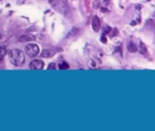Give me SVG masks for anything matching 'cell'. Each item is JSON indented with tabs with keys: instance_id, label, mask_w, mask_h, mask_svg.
I'll use <instances>...</instances> for the list:
<instances>
[{
	"instance_id": "6da1fadb",
	"label": "cell",
	"mask_w": 155,
	"mask_h": 131,
	"mask_svg": "<svg viewBox=\"0 0 155 131\" xmlns=\"http://www.w3.org/2000/svg\"><path fill=\"white\" fill-rule=\"evenodd\" d=\"M10 62L15 66H21L24 65L26 59H25V53L20 49H12L9 52Z\"/></svg>"
},
{
	"instance_id": "7a4b0ae2",
	"label": "cell",
	"mask_w": 155,
	"mask_h": 131,
	"mask_svg": "<svg viewBox=\"0 0 155 131\" xmlns=\"http://www.w3.org/2000/svg\"><path fill=\"white\" fill-rule=\"evenodd\" d=\"M50 3L51 6L56 12H59L61 14H66L68 11V6L66 4L64 0H50Z\"/></svg>"
},
{
	"instance_id": "3957f363",
	"label": "cell",
	"mask_w": 155,
	"mask_h": 131,
	"mask_svg": "<svg viewBox=\"0 0 155 131\" xmlns=\"http://www.w3.org/2000/svg\"><path fill=\"white\" fill-rule=\"evenodd\" d=\"M26 53L30 58H35L39 55V47L36 44H28L26 46Z\"/></svg>"
},
{
	"instance_id": "277c9868",
	"label": "cell",
	"mask_w": 155,
	"mask_h": 131,
	"mask_svg": "<svg viewBox=\"0 0 155 131\" xmlns=\"http://www.w3.org/2000/svg\"><path fill=\"white\" fill-rule=\"evenodd\" d=\"M44 62L41 61V60H33L31 63H30V68L31 69H35V70H38V69H43L44 68Z\"/></svg>"
},
{
	"instance_id": "5b68a950",
	"label": "cell",
	"mask_w": 155,
	"mask_h": 131,
	"mask_svg": "<svg viewBox=\"0 0 155 131\" xmlns=\"http://www.w3.org/2000/svg\"><path fill=\"white\" fill-rule=\"evenodd\" d=\"M91 27H93V30L95 32H98L100 30V27H101V23H100V18L98 16H94L91 18Z\"/></svg>"
},
{
	"instance_id": "8992f818",
	"label": "cell",
	"mask_w": 155,
	"mask_h": 131,
	"mask_svg": "<svg viewBox=\"0 0 155 131\" xmlns=\"http://www.w3.org/2000/svg\"><path fill=\"white\" fill-rule=\"evenodd\" d=\"M35 41V36L31 34H22L18 38V42H33Z\"/></svg>"
},
{
	"instance_id": "52a82bcc",
	"label": "cell",
	"mask_w": 155,
	"mask_h": 131,
	"mask_svg": "<svg viewBox=\"0 0 155 131\" xmlns=\"http://www.w3.org/2000/svg\"><path fill=\"white\" fill-rule=\"evenodd\" d=\"M41 58H50V57H52L53 55V52L49 49H45L41 51Z\"/></svg>"
},
{
	"instance_id": "ba28073f",
	"label": "cell",
	"mask_w": 155,
	"mask_h": 131,
	"mask_svg": "<svg viewBox=\"0 0 155 131\" xmlns=\"http://www.w3.org/2000/svg\"><path fill=\"white\" fill-rule=\"evenodd\" d=\"M128 50H129L130 52L134 53L137 51V47H136V45H135L134 43H130L129 45H128Z\"/></svg>"
},
{
	"instance_id": "9c48e42d",
	"label": "cell",
	"mask_w": 155,
	"mask_h": 131,
	"mask_svg": "<svg viewBox=\"0 0 155 131\" xmlns=\"http://www.w3.org/2000/svg\"><path fill=\"white\" fill-rule=\"evenodd\" d=\"M139 52H140L141 55H147V52H148V50H147L146 45H144L143 43H140V44H139Z\"/></svg>"
},
{
	"instance_id": "30bf717a",
	"label": "cell",
	"mask_w": 155,
	"mask_h": 131,
	"mask_svg": "<svg viewBox=\"0 0 155 131\" xmlns=\"http://www.w3.org/2000/svg\"><path fill=\"white\" fill-rule=\"evenodd\" d=\"M6 55V49L4 46H0V60H2V58Z\"/></svg>"
},
{
	"instance_id": "8fae6325",
	"label": "cell",
	"mask_w": 155,
	"mask_h": 131,
	"mask_svg": "<svg viewBox=\"0 0 155 131\" xmlns=\"http://www.w3.org/2000/svg\"><path fill=\"white\" fill-rule=\"evenodd\" d=\"M59 68L60 69H68V68H69V65H68L66 62H63V63H61V64L59 65Z\"/></svg>"
},
{
	"instance_id": "7c38bea8",
	"label": "cell",
	"mask_w": 155,
	"mask_h": 131,
	"mask_svg": "<svg viewBox=\"0 0 155 131\" xmlns=\"http://www.w3.org/2000/svg\"><path fill=\"white\" fill-rule=\"evenodd\" d=\"M48 69H51V70H54L56 69V65L54 64V63H51V64L48 66Z\"/></svg>"
},
{
	"instance_id": "4fadbf2b",
	"label": "cell",
	"mask_w": 155,
	"mask_h": 131,
	"mask_svg": "<svg viewBox=\"0 0 155 131\" xmlns=\"http://www.w3.org/2000/svg\"><path fill=\"white\" fill-rule=\"evenodd\" d=\"M101 41H102V43H104V44H105V43H106V42H107V41H106L105 34H103V35H102V36H101Z\"/></svg>"
},
{
	"instance_id": "5bb4252c",
	"label": "cell",
	"mask_w": 155,
	"mask_h": 131,
	"mask_svg": "<svg viewBox=\"0 0 155 131\" xmlns=\"http://www.w3.org/2000/svg\"><path fill=\"white\" fill-rule=\"evenodd\" d=\"M111 31H112V28H111V27H106L105 29H104V33L111 32Z\"/></svg>"
},
{
	"instance_id": "9a60e30c",
	"label": "cell",
	"mask_w": 155,
	"mask_h": 131,
	"mask_svg": "<svg viewBox=\"0 0 155 131\" xmlns=\"http://www.w3.org/2000/svg\"><path fill=\"white\" fill-rule=\"evenodd\" d=\"M98 6H99V0H96V1H95V8H98Z\"/></svg>"
},
{
	"instance_id": "2e32d148",
	"label": "cell",
	"mask_w": 155,
	"mask_h": 131,
	"mask_svg": "<svg viewBox=\"0 0 155 131\" xmlns=\"http://www.w3.org/2000/svg\"><path fill=\"white\" fill-rule=\"evenodd\" d=\"M117 29H114V32H113V35H112V36H116V34H117Z\"/></svg>"
},
{
	"instance_id": "e0dca14e",
	"label": "cell",
	"mask_w": 155,
	"mask_h": 131,
	"mask_svg": "<svg viewBox=\"0 0 155 131\" xmlns=\"http://www.w3.org/2000/svg\"><path fill=\"white\" fill-rule=\"evenodd\" d=\"M101 11H102V12H107V10H106L105 8H101Z\"/></svg>"
},
{
	"instance_id": "ac0fdd59",
	"label": "cell",
	"mask_w": 155,
	"mask_h": 131,
	"mask_svg": "<svg viewBox=\"0 0 155 131\" xmlns=\"http://www.w3.org/2000/svg\"><path fill=\"white\" fill-rule=\"evenodd\" d=\"M104 2H105V3H106V4H107V3H108V2H109V0H104Z\"/></svg>"
},
{
	"instance_id": "d6986e66",
	"label": "cell",
	"mask_w": 155,
	"mask_h": 131,
	"mask_svg": "<svg viewBox=\"0 0 155 131\" xmlns=\"http://www.w3.org/2000/svg\"><path fill=\"white\" fill-rule=\"evenodd\" d=\"M0 38H1V35H0Z\"/></svg>"
},
{
	"instance_id": "ffe728a7",
	"label": "cell",
	"mask_w": 155,
	"mask_h": 131,
	"mask_svg": "<svg viewBox=\"0 0 155 131\" xmlns=\"http://www.w3.org/2000/svg\"><path fill=\"white\" fill-rule=\"evenodd\" d=\"M148 1H150V0H148Z\"/></svg>"
}]
</instances>
